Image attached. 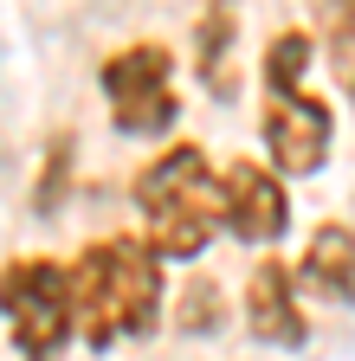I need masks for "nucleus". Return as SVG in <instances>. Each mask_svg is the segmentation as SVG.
Here are the masks:
<instances>
[{
    "mask_svg": "<svg viewBox=\"0 0 355 361\" xmlns=\"http://www.w3.org/2000/svg\"><path fill=\"white\" fill-rule=\"evenodd\" d=\"M233 45H239V13L233 7H200L188 26V59L194 78L213 104H233L239 97V65H233Z\"/></svg>",
    "mask_w": 355,
    "mask_h": 361,
    "instance_id": "nucleus-9",
    "label": "nucleus"
},
{
    "mask_svg": "<svg viewBox=\"0 0 355 361\" xmlns=\"http://www.w3.org/2000/svg\"><path fill=\"white\" fill-rule=\"evenodd\" d=\"M129 200L143 213V245L162 264H194L213 239H219V161L200 142H168L155 149L136 180Z\"/></svg>",
    "mask_w": 355,
    "mask_h": 361,
    "instance_id": "nucleus-2",
    "label": "nucleus"
},
{
    "mask_svg": "<svg viewBox=\"0 0 355 361\" xmlns=\"http://www.w3.org/2000/svg\"><path fill=\"white\" fill-rule=\"evenodd\" d=\"M258 142H265V168L278 180L284 174H317L330 161V142H336V110L310 90H265L258 104Z\"/></svg>",
    "mask_w": 355,
    "mask_h": 361,
    "instance_id": "nucleus-5",
    "label": "nucleus"
},
{
    "mask_svg": "<svg viewBox=\"0 0 355 361\" xmlns=\"http://www.w3.org/2000/svg\"><path fill=\"white\" fill-rule=\"evenodd\" d=\"M291 278H297V290H310V297L349 310V290H355V233H349L342 213H330L317 233H310L303 258L291 264Z\"/></svg>",
    "mask_w": 355,
    "mask_h": 361,
    "instance_id": "nucleus-8",
    "label": "nucleus"
},
{
    "mask_svg": "<svg viewBox=\"0 0 355 361\" xmlns=\"http://www.w3.org/2000/svg\"><path fill=\"white\" fill-rule=\"evenodd\" d=\"M104 104L116 135H136V142H155V135H174L181 123V84H174V45L162 39H129L97 65Z\"/></svg>",
    "mask_w": 355,
    "mask_h": 361,
    "instance_id": "nucleus-4",
    "label": "nucleus"
},
{
    "mask_svg": "<svg viewBox=\"0 0 355 361\" xmlns=\"http://www.w3.org/2000/svg\"><path fill=\"white\" fill-rule=\"evenodd\" d=\"M239 316H246L252 342H265V348H303L310 342V316H303V297L291 278V258H278V252L252 258L246 290H239Z\"/></svg>",
    "mask_w": 355,
    "mask_h": 361,
    "instance_id": "nucleus-7",
    "label": "nucleus"
},
{
    "mask_svg": "<svg viewBox=\"0 0 355 361\" xmlns=\"http://www.w3.org/2000/svg\"><path fill=\"white\" fill-rule=\"evenodd\" d=\"M219 233L239 245H278L291 233V188L258 155H227L219 168Z\"/></svg>",
    "mask_w": 355,
    "mask_h": 361,
    "instance_id": "nucleus-6",
    "label": "nucleus"
},
{
    "mask_svg": "<svg viewBox=\"0 0 355 361\" xmlns=\"http://www.w3.org/2000/svg\"><path fill=\"white\" fill-rule=\"evenodd\" d=\"M71 174H78V129H52L46 135V155H39V188H32V219H52L71 194Z\"/></svg>",
    "mask_w": 355,
    "mask_h": 361,
    "instance_id": "nucleus-10",
    "label": "nucleus"
},
{
    "mask_svg": "<svg viewBox=\"0 0 355 361\" xmlns=\"http://www.w3.org/2000/svg\"><path fill=\"white\" fill-rule=\"evenodd\" d=\"M310 65H317V39H310L303 26H278L272 39H265L258 78H265V90H297Z\"/></svg>",
    "mask_w": 355,
    "mask_h": 361,
    "instance_id": "nucleus-11",
    "label": "nucleus"
},
{
    "mask_svg": "<svg viewBox=\"0 0 355 361\" xmlns=\"http://www.w3.org/2000/svg\"><path fill=\"white\" fill-rule=\"evenodd\" d=\"M71 264V297H78V342L84 348H123L162 329L168 316V264L136 233H97L84 239Z\"/></svg>",
    "mask_w": 355,
    "mask_h": 361,
    "instance_id": "nucleus-1",
    "label": "nucleus"
},
{
    "mask_svg": "<svg viewBox=\"0 0 355 361\" xmlns=\"http://www.w3.org/2000/svg\"><path fill=\"white\" fill-rule=\"evenodd\" d=\"M330 65H336V84L349 90V7L330 13Z\"/></svg>",
    "mask_w": 355,
    "mask_h": 361,
    "instance_id": "nucleus-13",
    "label": "nucleus"
},
{
    "mask_svg": "<svg viewBox=\"0 0 355 361\" xmlns=\"http://www.w3.org/2000/svg\"><path fill=\"white\" fill-rule=\"evenodd\" d=\"M227 323V290H219L207 271H194V278L174 290V329H188V336H207Z\"/></svg>",
    "mask_w": 355,
    "mask_h": 361,
    "instance_id": "nucleus-12",
    "label": "nucleus"
},
{
    "mask_svg": "<svg viewBox=\"0 0 355 361\" xmlns=\"http://www.w3.org/2000/svg\"><path fill=\"white\" fill-rule=\"evenodd\" d=\"M0 316L20 348V361H59L78 336V297L71 264L52 252H20L0 264Z\"/></svg>",
    "mask_w": 355,
    "mask_h": 361,
    "instance_id": "nucleus-3",
    "label": "nucleus"
}]
</instances>
